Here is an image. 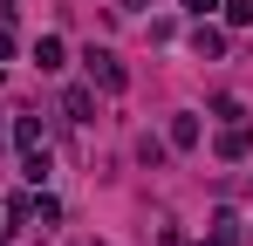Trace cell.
Segmentation results:
<instances>
[{"mask_svg": "<svg viewBox=\"0 0 253 246\" xmlns=\"http://www.w3.org/2000/svg\"><path fill=\"white\" fill-rule=\"evenodd\" d=\"M212 151H219V158H226V164H247V158H253V123H247V117H240V123H226Z\"/></svg>", "mask_w": 253, "mask_h": 246, "instance_id": "obj_2", "label": "cell"}, {"mask_svg": "<svg viewBox=\"0 0 253 246\" xmlns=\"http://www.w3.org/2000/svg\"><path fill=\"white\" fill-rule=\"evenodd\" d=\"M35 62H42V76H55V69L69 62V48H62V35H42V41H35Z\"/></svg>", "mask_w": 253, "mask_h": 246, "instance_id": "obj_5", "label": "cell"}, {"mask_svg": "<svg viewBox=\"0 0 253 246\" xmlns=\"http://www.w3.org/2000/svg\"><path fill=\"white\" fill-rule=\"evenodd\" d=\"M219 14H226V28H233V35L253 28V0H219Z\"/></svg>", "mask_w": 253, "mask_h": 246, "instance_id": "obj_9", "label": "cell"}, {"mask_svg": "<svg viewBox=\"0 0 253 246\" xmlns=\"http://www.w3.org/2000/svg\"><path fill=\"white\" fill-rule=\"evenodd\" d=\"M21 178H28V185L48 178V144H42V151H21Z\"/></svg>", "mask_w": 253, "mask_h": 246, "instance_id": "obj_11", "label": "cell"}, {"mask_svg": "<svg viewBox=\"0 0 253 246\" xmlns=\"http://www.w3.org/2000/svg\"><path fill=\"white\" fill-rule=\"evenodd\" d=\"M212 117H219V123H240L247 110H240V96H212Z\"/></svg>", "mask_w": 253, "mask_h": 246, "instance_id": "obj_12", "label": "cell"}, {"mask_svg": "<svg viewBox=\"0 0 253 246\" xmlns=\"http://www.w3.org/2000/svg\"><path fill=\"white\" fill-rule=\"evenodd\" d=\"M0 246H7V240H0Z\"/></svg>", "mask_w": 253, "mask_h": 246, "instance_id": "obj_16", "label": "cell"}, {"mask_svg": "<svg viewBox=\"0 0 253 246\" xmlns=\"http://www.w3.org/2000/svg\"><path fill=\"white\" fill-rule=\"evenodd\" d=\"M14 144L21 151H42L48 137H42V117H14Z\"/></svg>", "mask_w": 253, "mask_h": 246, "instance_id": "obj_8", "label": "cell"}, {"mask_svg": "<svg viewBox=\"0 0 253 246\" xmlns=\"http://www.w3.org/2000/svg\"><path fill=\"white\" fill-rule=\"evenodd\" d=\"M165 144H171V151H199V117H192V110H178L171 130H165Z\"/></svg>", "mask_w": 253, "mask_h": 246, "instance_id": "obj_4", "label": "cell"}, {"mask_svg": "<svg viewBox=\"0 0 253 246\" xmlns=\"http://www.w3.org/2000/svg\"><path fill=\"white\" fill-rule=\"evenodd\" d=\"M206 246H240V219H233L226 205L212 212V240H206Z\"/></svg>", "mask_w": 253, "mask_h": 246, "instance_id": "obj_6", "label": "cell"}, {"mask_svg": "<svg viewBox=\"0 0 253 246\" xmlns=\"http://www.w3.org/2000/svg\"><path fill=\"white\" fill-rule=\"evenodd\" d=\"M83 69H89V82H96V89H103V96H124V62H117V55H110V48H89L83 55Z\"/></svg>", "mask_w": 253, "mask_h": 246, "instance_id": "obj_1", "label": "cell"}, {"mask_svg": "<svg viewBox=\"0 0 253 246\" xmlns=\"http://www.w3.org/2000/svg\"><path fill=\"white\" fill-rule=\"evenodd\" d=\"M165 137H137V164H144V171H158V164H165Z\"/></svg>", "mask_w": 253, "mask_h": 246, "instance_id": "obj_10", "label": "cell"}, {"mask_svg": "<svg viewBox=\"0 0 253 246\" xmlns=\"http://www.w3.org/2000/svg\"><path fill=\"white\" fill-rule=\"evenodd\" d=\"M185 7H192V14H199V21H206V14H212V7H219V0H185Z\"/></svg>", "mask_w": 253, "mask_h": 246, "instance_id": "obj_14", "label": "cell"}, {"mask_svg": "<svg viewBox=\"0 0 253 246\" xmlns=\"http://www.w3.org/2000/svg\"><path fill=\"white\" fill-rule=\"evenodd\" d=\"M144 7H151V0H117V14H144Z\"/></svg>", "mask_w": 253, "mask_h": 246, "instance_id": "obj_13", "label": "cell"}, {"mask_svg": "<svg viewBox=\"0 0 253 246\" xmlns=\"http://www.w3.org/2000/svg\"><path fill=\"white\" fill-rule=\"evenodd\" d=\"M192 55H199V62H219V55H226V28L199 21V28H192Z\"/></svg>", "mask_w": 253, "mask_h": 246, "instance_id": "obj_3", "label": "cell"}, {"mask_svg": "<svg viewBox=\"0 0 253 246\" xmlns=\"http://www.w3.org/2000/svg\"><path fill=\"white\" fill-rule=\"evenodd\" d=\"M7 55H14V35H7V28H0V62H7Z\"/></svg>", "mask_w": 253, "mask_h": 246, "instance_id": "obj_15", "label": "cell"}, {"mask_svg": "<svg viewBox=\"0 0 253 246\" xmlns=\"http://www.w3.org/2000/svg\"><path fill=\"white\" fill-rule=\"evenodd\" d=\"M62 117H69V123H89V117H96V96H89V89H69V96H62Z\"/></svg>", "mask_w": 253, "mask_h": 246, "instance_id": "obj_7", "label": "cell"}]
</instances>
